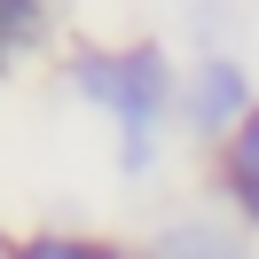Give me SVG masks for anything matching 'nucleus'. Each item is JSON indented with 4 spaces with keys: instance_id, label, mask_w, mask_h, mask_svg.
Wrapping results in <instances>:
<instances>
[{
    "instance_id": "1",
    "label": "nucleus",
    "mask_w": 259,
    "mask_h": 259,
    "mask_svg": "<svg viewBox=\"0 0 259 259\" xmlns=\"http://www.w3.org/2000/svg\"><path fill=\"white\" fill-rule=\"evenodd\" d=\"M71 95L102 102L118 118V157H126V173H142L157 110L181 102V87H173V71H165L157 48H102V55H71Z\"/></svg>"
},
{
    "instance_id": "2",
    "label": "nucleus",
    "mask_w": 259,
    "mask_h": 259,
    "mask_svg": "<svg viewBox=\"0 0 259 259\" xmlns=\"http://www.w3.org/2000/svg\"><path fill=\"white\" fill-rule=\"evenodd\" d=\"M181 118H189L196 134H236V126H251V79H243L236 63H204V71H189V87H181Z\"/></svg>"
},
{
    "instance_id": "3",
    "label": "nucleus",
    "mask_w": 259,
    "mask_h": 259,
    "mask_svg": "<svg viewBox=\"0 0 259 259\" xmlns=\"http://www.w3.org/2000/svg\"><path fill=\"white\" fill-rule=\"evenodd\" d=\"M220 181H228V196H236V212L259 228V118L228 134V149H220Z\"/></svg>"
},
{
    "instance_id": "4",
    "label": "nucleus",
    "mask_w": 259,
    "mask_h": 259,
    "mask_svg": "<svg viewBox=\"0 0 259 259\" xmlns=\"http://www.w3.org/2000/svg\"><path fill=\"white\" fill-rule=\"evenodd\" d=\"M157 259H243V236L220 220H173L157 236Z\"/></svg>"
},
{
    "instance_id": "5",
    "label": "nucleus",
    "mask_w": 259,
    "mask_h": 259,
    "mask_svg": "<svg viewBox=\"0 0 259 259\" xmlns=\"http://www.w3.org/2000/svg\"><path fill=\"white\" fill-rule=\"evenodd\" d=\"M16 259H102V251L79 236H32V243H16Z\"/></svg>"
},
{
    "instance_id": "6",
    "label": "nucleus",
    "mask_w": 259,
    "mask_h": 259,
    "mask_svg": "<svg viewBox=\"0 0 259 259\" xmlns=\"http://www.w3.org/2000/svg\"><path fill=\"white\" fill-rule=\"evenodd\" d=\"M39 39V0H8V48H32Z\"/></svg>"
},
{
    "instance_id": "7",
    "label": "nucleus",
    "mask_w": 259,
    "mask_h": 259,
    "mask_svg": "<svg viewBox=\"0 0 259 259\" xmlns=\"http://www.w3.org/2000/svg\"><path fill=\"white\" fill-rule=\"evenodd\" d=\"M102 259H126V251H102Z\"/></svg>"
}]
</instances>
